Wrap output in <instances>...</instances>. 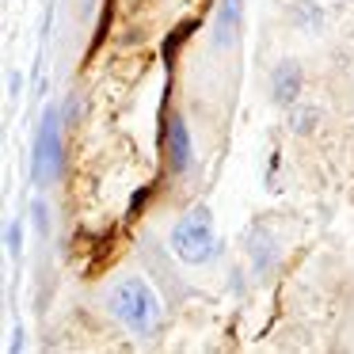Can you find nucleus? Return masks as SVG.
<instances>
[{
	"label": "nucleus",
	"instance_id": "obj_1",
	"mask_svg": "<svg viewBox=\"0 0 354 354\" xmlns=\"http://www.w3.org/2000/svg\"><path fill=\"white\" fill-rule=\"evenodd\" d=\"M111 313L126 324V331L138 339H149L160 324V297L145 278L130 274L111 290Z\"/></svg>",
	"mask_w": 354,
	"mask_h": 354
},
{
	"label": "nucleus",
	"instance_id": "obj_7",
	"mask_svg": "<svg viewBox=\"0 0 354 354\" xmlns=\"http://www.w3.org/2000/svg\"><path fill=\"white\" fill-rule=\"evenodd\" d=\"M4 240H8V252L19 255V244H24V229H19V221H8V229H4Z\"/></svg>",
	"mask_w": 354,
	"mask_h": 354
},
{
	"label": "nucleus",
	"instance_id": "obj_5",
	"mask_svg": "<svg viewBox=\"0 0 354 354\" xmlns=\"http://www.w3.org/2000/svg\"><path fill=\"white\" fill-rule=\"evenodd\" d=\"M240 8L244 0H221V12H217V27H214V46H229L232 35H236V24H240Z\"/></svg>",
	"mask_w": 354,
	"mask_h": 354
},
{
	"label": "nucleus",
	"instance_id": "obj_6",
	"mask_svg": "<svg viewBox=\"0 0 354 354\" xmlns=\"http://www.w3.org/2000/svg\"><path fill=\"white\" fill-rule=\"evenodd\" d=\"M297 92H301V69L293 62H282L274 69V100L286 107V103L297 100Z\"/></svg>",
	"mask_w": 354,
	"mask_h": 354
},
{
	"label": "nucleus",
	"instance_id": "obj_4",
	"mask_svg": "<svg viewBox=\"0 0 354 354\" xmlns=\"http://www.w3.org/2000/svg\"><path fill=\"white\" fill-rule=\"evenodd\" d=\"M168 164H171V171L191 168V133H187V122L179 115L168 126Z\"/></svg>",
	"mask_w": 354,
	"mask_h": 354
},
{
	"label": "nucleus",
	"instance_id": "obj_9",
	"mask_svg": "<svg viewBox=\"0 0 354 354\" xmlns=\"http://www.w3.org/2000/svg\"><path fill=\"white\" fill-rule=\"evenodd\" d=\"M8 88H12L8 95H19V77H16V73H8Z\"/></svg>",
	"mask_w": 354,
	"mask_h": 354
},
{
	"label": "nucleus",
	"instance_id": "obj_8",
	"mask_svg": "<svg viewBox=\"0 0 354 354\" xmlns=\"http://www.w3.org/2000/svg\"><path fill=\"white\" fill-rule=\"evenodd\" d=\"M35 225H39L42 236H50V221H46V206L42 202H35Z\"/></svg>",
	"mask_w": 354,
	"mask_h": 354
},
{
	"label": "nucleus",
	"instance_id": "obj_2",
	"mask_svg": "<svg viewBox=\"0 0 354 354\" xmlns=\"http://www.w3.org/2000/svg\"><path fill=\"white\" fill-rule=\"evenodd\" d=\"M171 252H176L183 263H191V267H198V263H206L209 255L217 252L214 214H209L206 206H194V209H187V214L176 221V229H171Z\"/></svg>",
	"mask_w": 354,
	"mask_h": 354
},
{
	"label": "nucleus",
	"instance_id": "obj_3",
	"mask_svg": "<svg viewBox=\"0 0 354 354\" xmlns=\"http://www.w3.org/2000/svg\"><path fill=\"white\" fill-rule=\"evenodd\" d=\"M62 171V115L57 107L42 111L39 133H35V156H31V183L42 187L46 179H57Z\"/></svg>",
	"mask_w": 354,
	"mask_h": 354
}]
</instances>
